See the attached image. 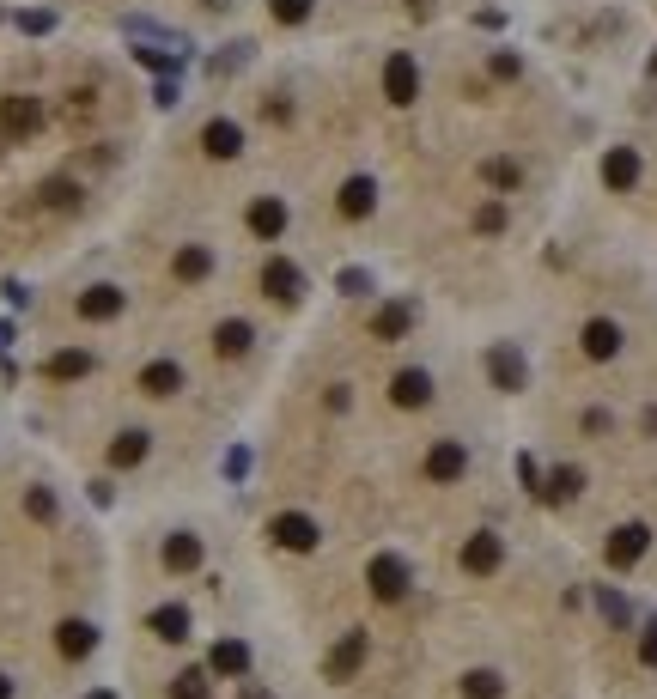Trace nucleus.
I'll return each instance as SVG.
<instances>
[{"label":"nucleus","mask_w":657,"mask_h":699,"mask_svg":"<svg viewBox=\"0 0 657 699\" xmlns=\"http://www.w3.org/2000/svg\"><path fill=\"white\" fill-rule=\"evenodd\" d=\"M365 584H372L378 602H402V596H408V566H402L396 554H378L372 566H365Z\"/></svg>","instance_id":"nucleus-1"},{"label":"nucleus","mask_w":657,"mask_h":699,"mask_svg":"<svg viewBox=\"0 0 657 699\" xmlns=\"http://www.w3.org/2000/svg\"><path fill=\"white\" fill-rule=\"evenodd\" d=\"M43 128V104L37 98H0V134L7 140H31Z\"/></svg>","instance_id":"nucleus-2"},{"label":"nucleus","mask_w":657,"mask_h":699,"mask_svg":"<svg viewBox=\"0 0 657 699\" xmlns=\"http://www.w3.org/2000/svg\"><path fill=\"white\" fill-rule=\"evenodd\" d=\"M268 535L280 541V548H292V554H311V548H317V523H311L305 511H280V517L268 523Z\"/></svg>","instance_id":"nucleus-3"},{"label":"nucleus","mask_w":657,"mask_h":699,"mask_svg":"<svg viewBox=\"0 0 657 699\" xmlns=\"http://www.w3.org/2000/svg\"><path fill=\"white\" fill-rule=\"evenodd\" d=\"M645 548H651V529H645V523H621V529L609 535V548H603V554H609V566H615V572H627V566H639V554H645Z\"/></svg>","instance_id":"nucleus-4"},{"label":"nucleus","mask_w":657,"mask_h":699,"mask_svg":"<svg viewBox=\"0 0 657 699\" xmlns=\"http://www.w3.org/2000/svg\"><path fill=\"white\" fill-rule=\"evenodd\" d=\"M384 98L390 104H414L420 98V67H414V55H390L384 61Z\"/></svg>","instance_id":"nucleus-5"},{"label":"nucleus","mask_w":657,"mask_h":699,"mask_svg":"<svg viewBox=\"0 0 657 699\" xmlns=\"http://www.w3.org/2000/svg\"><path fill=\"white\" fill-rule=\"evenodd\" d=\"M463 469H469V450H463L457 438H445V444L426 450V481H457Z\"/></svg>","instance_id":"nucleus-6"},{"label":"nucleus","mask_w":657,"mask_h":699,"mask_svg":"<svg viewBox=\"0 0 657 699\" xmlns=\"http://www.w3.org/2000/svg\"><path fill=\"white\" fill-rule=\"evenodd\" d=\"M499 566V535L493 529H481V535H469L463 541V572H475V578H487Z\"/></svg>","instance_id":"nucleus-7"},{"label":"nucleus","mask_w":657,"mask_h":699,"mask_svg":"<svg viewBox=\"0 0 657 699\" xmlns=\"http://www.w3.org/2000/svg\"><path fill=\"white\" fill-rule=\"evenodd\" d=\"M487 371H493L499 390H524V353H518V347H505V341H499V347L487 353Z\"/></svg>","instance_id":"nucleus-8"},{"label":"nucleus","mask_w":657,"mask_h":699,"mask_svg":"<svg viewBox=\"0 0 657 699\" xmlns=\"http://www.w3.org/2000/svg\"><path fill=\"white\" fill-rule=\"evenodd\" d=\"M390 402H396V408H426V402H432V377H426V371H396Z\"/></svg>","instance_id":"nucleus-9"},{"label":"nucleus","mask_w":657,"mask_h":699,"mask_svg":"<svg viewBox=\"0 0 657 699\" xmlns=\"http://www.w3.org/2000/svg\"><path fill=\"white\" fill-rule=\"evenodd\" d=\"M201 146L213 152V159H238V146H244V128L219 116V122H207V128H201Z\"/></svg>","instance_id":"nucleus-10"},{"label":"nucleus","mask_w":657,"mask_h":699,"mask_svg":"<svg viewBox=\"0 0 657 699\" xmlns=\"http://www.w3.org/2000/svg\"><path fill=\"white\" fill-rule=\"evenodd\" d=\"M603 183H609V189H633V183H639V152H633V146H615L609 159H603Z\"/></svg>","instance_id":"nucleus-11"},{"label":"nucleus","mask_w":657,"mask_h":699,"mask_svg":"<svg viewBox=\"0 0 657 699\" xmlns=\"http://www.w3.org/2000/svg\"><path fill=\"white\" fill-rule=\"evenodd\" d=\"M262 292H268V298H299V292H305V274L292 268V262H268V268H262Z\"/></svg>","instance_id":"nucleus-12"},{"label":"nucleus","mask_w":657,"mask_h":699,"mask_svg":"<svg viewBox=\"0 0 657 699\" xmlns=\"http://www.w3.org/2000/svg\"><path fill=\"white\" fill-rule=\"evenodd\" d=\"M140 390H146V396H177V390H183V365H171V359L146 365V371H140Z\"/></svg>","instance_id":"nucleus-13"},{"label":"nucleus","mask_w":657,"mask_h":699,"mask_svg":"<svg viewBox=\"0 0 657 699\" xmlns=\"http://www.w3.org/2000/svg\"><path fill=\"white\" fill-rule=\"evenodd\" d=\"M116 310H122V292H116V286H92V292H80V317H86V323H110Z\"/></svg>","instance_id":"nucleus-14"},{"label":"nucleus","mask_w":657,"mask_h":699,"mask_svg":"<svg viewBox=\"0 0 657 699\" xmlns=\"http://www.w3.org/2000/svg\"><path fill=\"white\" fill-rule=\"evenodd\" d=\"M359 663H365V633H347V639L329 651V681H347Z\"/></svg>","instance_id":"nucleus-15"},{"label":"nucleus","mask_w":657,"mask_h":699,"mask_svg":"<svg viewBox=\"0 0 657 699\" xmlns=\"http://www.w3.org/2000/svg\"><path fill=\"white\" fill-rule=\"evenodd\" d=\"M584 353H591V359H615V353H621V329H615L609 317L584 323Z\"/></svg>","instance_id":"nucleus-16"},{"label":"nucleus","mask_w":657,"mask_h":699,"mask_svg":"<svg viewBox=\"0 0 657 699\" xmlns=\"http://www.w3.org/2000/svg\"><path fill=\"white\" fill-rule=\"evenodd\" d=\"M372 207H378V183H372V177H353V183L341 189V213H347V219H365Z\"/></svg>","instance_id":"nucleus-17"},{"label":"nucleus","mask_w":657,"mask_h":699,"mask_svg":"<svg viewBox=\"0 0 657 699\" xmlns=\"http://www.w3.org/2000/svg\"><path fill=\"white\" fill-rule=\"evenodd\" d=\"M55 645H61V657H86V651L98 645V633L86 627V620H61V627H55Z\"/></svg>","instance_id":"nucleus-18"},{"label":"nucleus","mask_w":657,"mask_h":699,"mask_svg":"<svg viewBox=\"0 0 657 699\" xmlns=\"http://www.w3.org/2000/svg\"><path fill=\"white\" fill-rule=\"evenodd\" d=\"M250 231H256V238H280V231H286V207H280L274 195H262V201L250 207Z\"/></svg>","instance_id":"nucleus-19"},{"label":"nucleus","mask_w":657,"mask_h":699,"mask_svg":"<svg viewBox=\"0 0 657 699\" xmlns=\"http://www.w3.org/2000/svg\"><path fill=\"white\" fill-rule=\"evenodd\" d=\"M408 323H414V310H408V304H384L378 317H372V335H378V341H402V335H408Z\"/></svg>","instance_id":"nucleus-20"},{"label":"nucleus","mask_w":657,"mask_h":699,"mask_svg":"<svg viewBox=\"0 0 657 699\" xmlns=\"http://www.w3.org/2000/svg\"><path fill=\"white\" fill-rule=\"evenodd\" d=\"M165 566H171V572H195V566H201V541H195V535H171V541H165Z\"/></svg>","instance_id":"nucleus-21"},{"label":"nucleus","mask_w":657,"mask_h":699,"mask_svg":"<svg viewBox=\"0 0 657 699\" xmlns=\"http://www.w3.org/2000/svg\"><path fill=\"white\" fill-rule=\"evenodd\" d=\"M207 669H213V675H244V669H250V651H244L238 639H226V645H213Z\"/></svg>","instance_id":"nucleus-22"},{"label":"nucleus","mask_w":657,"mask_h":699,"mask_svg":"<svg viewBox=\"0 0 657 699\" xmlns=\"http://www.w3.org/2000/svg\"><path fill=\"white\" fill-rule=\"evenodd\" d=\"M146 627L177 645V639H189V614H183V608H153V620H146Z\"/></svg>","instance_id":"nucleus-23"},{"label":"nucleus","mask_w":657,"mask_h":699,"mask_svg":"<svg viewBox=\"0 0 657 699\" xmlns=\"http://www.w3.org/2000/svg\"><path fill=\"white\" fill-rule=\"evenodd\" d=\"M146 456V432L134 426V432H122L116 444H110V462H116V469H134V462Z\"/></svg>","instance_id":"nucleus-24"},{"label":"nucleus","mask_w":657,"mask_h":699,"mask_svg":"<svg viewBox=\"0 0 657 699\" xmlns=\"http://www.w3.org/2000/svg\"><path fill=\"white\" fill-rule=\"evenodd\" d=\"M499 693H505V681L493 669H469L463 675V699H499Z\"/></svg>","instance_id":"nucleus-25"},{"label":"nucleus","mask_w":657,"mask_h":699,"mask_svg":"<svg viewBox=\"0 0 657 699\" xmlns=\"http://www.w3.org/2000/svg\"><path fill=\"white\" fill-rule=\"evenodd\" d=\"M213 347L226 353V359H238V353H250V323H219V335H213Z\"/></svg>","instance_id":"nucleus-26"},{"label":"nucleus","mask_w":657,"mask_h":699,"mask_svg":"<svg viewBox=\"0 0 657 699\" xmlns=\"http://www.w3.org/2000/svg\"><path fill=\"white\" fill-rule=\"evenodd\" d=\"M207 268H213V256H207L201 244H189V250H177V280H207Z\"/></svg>","instance_id":"nucleus-27"},{"label":"nucleus","mask_w":657,"mask_h":699,"mask_svg":"<svg viewBox=\"0 0 657 699\" xmlns=\"http://www.w3.org/2000/svg\"><path fill=\"white\" fill-rule=\"evenodd\" d=\"M43 371H49L55 383H67V377H86V371H92V359H86V353H55Z\"/></svg>","instance_id":"nucleus-28"},{"label":"nucleus","mask_w":657,"mask_h":699,"mask_svg":"<svg viewBox=\"0 0 657 699\" xmlns=\"http://www.w3.org/2000/svg\"><path fill=\"white\" fill-rule=\"evenodd\" d=\"M578 487H584V475H578V469H554V481L542 487V499H554V505H560V499H572Z\"/></svg>","instance_id":"nucleus-29"},{"label":"nucleus","mask_w":657,"mask_h":699,"mask_svg":"<svg viewBox=\"0 0 657 699\" xmlns=\"http://www.w3.org/2000/svg\"><path fill=\"white\" fill-rule=\"evenodd\" d=\"M171 699H207V675L201 669H183L177 687H171Z\"/></svg>","instance_id":"nucleus-30"},{"label":"nucleus","mask_w":657,"mask_h":699,"mask_svg":"<svg viewBox=\"0 0 657 699\" xmlns=\"http://www.w3.org/2000/svg\"><path fill=\"white\" fill-rule=\"evenodd\" d=\"M268 13L280 25H299V19H311V0H268Z\"/></svg>","instance_id":"nucleus-31"},{"label":"nucleus","mask_w":657,"mask_h":699,"mask_svg":"<svg viewBox=\"0 0 657 699\" xmlns=\"http://www.w3.org/2000/svg\"><path fill=\"white\" fill-rule=\"evenodd\" d=\"M487 183L511 189V183H518V165H511V159H493V165H487Z\"/></svg>","instance_id":"nucleus-32"},{"label":"nucleus","mask_w":657,"mask_h":699,"mask_svg":"<svg viewBox=\"0 0 657 699\" xmlns=\"http://www.w3.org/2000/svg\"><path fill=\"white\" fill-rule=\"evenodd\" d=\"M49 25H55V19H49V13H19V31H31V37H43V31H49Z\"/></svg>","instance_id":"nucleus-33"},{"label":"nucleus","mask_w":657,"mask_h":699,"mask_svg":"<svg viewBox=\"0 0 657 699\" xmlns=\"http://www.w3.org/2000/svg\"><path fill=\"white\" fill-rule=\"evenodd\" d=\"M25 505H31V517H43V523H49V517H55V499H49V493H43V487H37V493H31V499H25Z\"/></svg>","instance_id":"nucleus-34"},{"label":"nucleus","mask_w":657,"mask_h":699,"mask_svg":"<svg viewBox=\"0 0 657 699\" xmlns=\"http://www.w3.org/2000/svg\"><path fill=\"white\" fill-rule=\"evenodd\" d=\"M475 225H481V231H499V225H505V207H481Z\"/></svg>","instance_id":"nucleus-35"},{"label":"nucleus","mask_w":657,"mask_h":699,"mask_svg":"<svg viewBox=\"0 0 657 699\" xmlns=\"http://www.w3.org/2000/svg\"><path fill=\"white\" fill-rule=\"evenodd\" d=\"M597 602H603V614H609V620H627V602H621V596H615V590H603V596H597Z\"/></svg>","instance_id":"nucleus-36"},{"label":"nucleus","mask_w":657,"mask_h":699,"mask_svg":"<svg viewBox=\"0 0 657 699\" xmlns=\"http://www.w3.org/2000/svg\"><path fill=\"white\" fill-rule=\"evenodd\" d=\"M639 663H645V669H657V627L639 639Z\"/></svg>","instance_id":"nucleus-37"},{"label":"nucleus","mask_w":657,"mask_h":699,"mask_svg":"<svg viewBox=\"0 0 657 699\" xmlns=\"http://www.w3.org/2000/svg\"><path fill=\"white\" fill-rule=\"evenodd\" d=\"M0 699H13V681H7V675H0Z\"/></svg>","instance_id":"nucleus-38"},{"label":"nucleus","mask_w":657,"mask_h":699,"mask_svg":"<svg viewBox=\"0 0 657 699\" xmlns=\"http://www.w3.org/2000/svg\"><path fill=\"white\" fill-rule=\"evenodd\" d=\"M92 699H110V693H92Z\"/></svg>","instance_id":"nucleus-39"}]
</instances>
